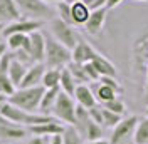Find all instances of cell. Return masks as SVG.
Wrapping results in <instances>:
<instances>
[{
  "label": "cell",
  "instance_id": "1",
  "mask_svg": "<svg viewBox=\"0 0 148 144\" xmlns=\"http://www.w3.org/2000/svg\"><path fill=\"white\" fill-rule=\"evenodd\" d=\"M46 35V57L44 65L47 69H62L71 64V50L64 47L61 42H57L51 34Z\"/></svg>",
  "mask_w": 148,
  "mask_h": 144
},
{
  "label": "cell",
  "instance_id": "2",
  "mask_svg": "<svg viewBox=\"0 0 148 144\" xmlns=\"http://www.w3.org/2000/svg\"><path fill=\"white\" fill-rule=\"evenodd\" d=\"M0 114L9 119L10 122L18 124L22 127H30L36 126V124H42V122H49L52 121V116H44V114H39V112H27V111H22V109L15 107L14 104L7 102L3 107L0 109Z\"/></svg>",
  "mask_w": 148,
  "mask_h": 144
},
{
  "label": "cell",
  "instance_id": "3",
  "mask_svg": "<svg viewBox=\"0 0 148 144\" xmlns=\"http://www.w3.org/2000/svg\"><path fill=\"white\" fill-rule=\"evenodd\" d=\"M44 87L37 86V87H27V89H17L12 96L9 97V102L14 104L15 107L27 111V112H37L40 106V99L44 96Z\"/></svg>",
  "mask_w": 148,
  "mask_h": 144
},
{
  "label": "cell",
  "instance_id": "4",
  "mask_svg": "<svg viewBox=\"0 0 148 144\" xmlns=\"http://www.w3.org/2000/svg\"><path fill=\"white\" fill-rule=\"evenodd\" d=\"M148 65V27L136 35L131 45V67L135 75H140Z\"/></svg>",
  "mask_w": 148,
  "mask_h": 144
},
{
  "label": "cell",
  "instance_id": "5",
  "mask_svg": "<svg viewBox=\"0 0 148 144\" xmlns=\"http://www.w3.org/2000/svg\"><path fill=\"white\" fill-rule=\"evenodd\" d=\"M76 106L77 104H76L73 96H69V94L61 90L57 99H56L54 107H52L54 119H57L59 122L74 126V122H76Z\"/></svg>",
  "mask_w": 148,
  "mask_h": 144
},
{
  "label": "cell",
  "instance_id": "6",
  "mask_svg": "<svg viewBox=\"0 0 148 144\" xmlns=\"http://www.w3.org/2000/svg\"><path fill=\"white\" fill-rule=\"evenodd\" d=\"M15 3L24 18L44 22V18H51V15H52L51 5L42 0H15Z\"/></svg>",
  "mask_w": 148,
  "mask_h": 144
},
{
  "label": "cell",
  "instance_id": "7",
  "mask_svg": "<svg viewBox=\"0 0 148 144\" xmlns=\"http://www.w3.org/2000/svg\"><path fill=\"white\" fill-rule=\"evenodd\" d=\"M49 27H51L52 37H54L57 42H61L64 47H67L69 50H73L74 47H76V44H77V40L81 39V37L77 35V32L74 30L73 25L62 22L59 17L52 18L51 24H49Z\"/></svg>",
  "mask_w": 148,
  "mask_h": 144
},
{
  "label": "cell",
  "instance_id": "8",
  "mask_svg": "<svg viewBox=\"0 0 148 144\" xmlns=\"http://www.w3.org/2000/svg\"><path fill=\"white\" fill-rule=\"evenodd\" d=\"M140 117L138 116H128L123 117L121 122H118L113 127V132L110 137V144H123L125 141H128L131 136L135 134V129L138 124Z\"/></svg>",
  "mask_w": 148,
  "mask_h": 144
},
{
  "label": "cell",
  "instance_id": "9",
  "mask_svg": "<svg viewBox=\"0 0 148 144\" xmlns=\"http://www.w3.org/2000/svg\"><path fill=\"white\" fill-rule=\"evenodd\" d=\"M42 25H44V22H40V20H30V18L22 17L18 20L5 24L2 35H3V39H7L9 35H14V34H25V35H29L32 32H37Z\"/></svg>",
  "mask_w": 148,
  "mask_h": 144
},
{
  "label": "cell",
  "instance_id": "10",
  "mask_svg": "<svg viewBox=\"0 0 148 144\" xmlns=\"http://www.w3.org/2000/svg\"><path fill=\"white\" fill-rule=\"evenodd\" d=\"M29 40H30V47H29V55L34 64H44V57H46V35L37 30L29 34Z\"/></svg>",
  "mask_w": 148,
  "mask_h": 144
},
{
  "label": "cell",
  "instance_id": "11",
  "mask_svg": "<svg viewBox=\"0 0 148 144\" xmlns=\"http://www.w3.org/2000/svg\"><path fill=\"white\" fill-rule=\"evenodd\" d=\"M64 124L59 122L57 119H52L49 122H42V124H36V126L27 127V132L34 136H44V137H52V136H61L64 132Z\"/></svg>",
  "mask_w": 148,
  "mask_h": 144
},
{
  "label": "cell",
  "instance_id": "12",
  "mask_svg": "<svg viewBox=\"0 0 148 144\" xmlns=\"http://www.w3.org/2000/svg\"><path fill=\"white\" fill-rule=\"evenodd\" d=\"M46 65L44 64H32L27 69L24 79L20 82L17 89H27V87H37V86H42V77H44V72H46Z\"/></svg>",
  "mask_w": 148,
  "mask_h": 144
},
{
  "label": "cell",
  "instance_id": "13",
  "mask_svg": "<svg viewBox=\"0 0 148 144\" xmlns=\"http://www.w3.org/2000/svg\"><path fill=\"white\" fill-rule=\"evenodd\" d=\"M106 17H108V9H98V10H91V15L88 18V22L84 24V29L89 35H99L104 29L106 24Z\"/></svg>",
  "mask_w": 148,
  "mask_h": 144
},
{
  "label": "cell",
  "instance_id": "14",
  "mask_svg": "<svg viewBox=\"0 0 148 144\" xmlns=\"http://www.w3.org/2000/svg\"><path fill=\"white\" fill-rule=\"evenodd\" d=\"M94 54H96V50L92 49V45L88 44L84 39H79L77 44H76V47L71 50V62L79 64V65L88 64V62L92 60Z\"/></svg>",
  "mask_w": 148,
  "mask_h": 144
},
{
  "label": "cell",
  "instance_id": "15",
  "mask_svg": "<svg viewBox=\"0 0 148 144\" xmlns=\"http://www.w3.org/2000/svg\"><path fill=\"white\" fill-rule=\"evenodd\" d=\"M25 134H27L25 127L10 122L9 119H5L0 114V137H3V139H22Z\"/></svg>",
  "mask_w": 148,
  "mask_h": 144
},
{
  "label": "cell",
  "instance_id": "16",
  "mask_svg": "<svg viewBox=\"0 0 148 144\" xmlns=\"http://www.w3.org/2000/svg\"><path fill=\"white\" fill-rule=\"evenodd\" d=\"M74 99L79 106H83L86 109H91L94 106H98V101L94 97V92L88 84H77L76 92H74Z\"/></svg>",
  "mask_w": 148,
  "mask_h": 144
},
{
  "label": "cell",
  "instance_id": "17",
  "mask_svg": "<svg viewBox=\"0 0 148 144\" xmlns=\"http://www.w3.org/2000/svg\"><path fill=\"white\" fill-rule=\"evenodd\" d=\"M18 18H22V15H20L15 0H0V22L9 24Z\"/></svg>",
  "mask_w": 148,
  "mask_h": 144
},
{
  "label": "cell",
  "instance_id": "18",
  "mask_svg": "<svg viewBox=\"0 0 148 144\" xmlns=\"http://www.w3.org/2000/svg\"><path fill=\"white\" fill-rule=\"evenodd\" d=\"M91 64L94 65V69L98 71L99 74V77H104V75H110V77H116L118 75V71H116V67H114V64L108 60L104 55H101L99 52H96L94 57H92Z\"/></svg>",
  "mask_w": 148,
  "mask_h": 144
},
{
  "label": "cell",
  "instance_id": "19",
  "mask_svg": "<svg viewBox=\"0 0 148 144\" xmlns=\"http://www.w3.org/2000/svg\"><path fill=\"white\" fill-rule=\"evenodd\" d=\"M61 92V87H54V89H46L44 96L40 99V106H39V114L49 116V112H52V107L56 104V99Z\"/></svg>",
  "mask_w": 148,
  "mask_h": 144
},
{
  "label": "cell",
  "instance_id": "20",
  "mask_svg": "<svg viewBox=\"0 0 148 144\" xmlns=\"http://www.w3.org/2000/svg\"><path fill=\"white\" fill-rule=\"evenodd\" d=\"M7 42V47H9L10 52H17V50H25L29 54V47H30V40H29V35L25 34H14V35H9L5 39Z\"/></svg>",
  "mask_w": 148,
  "mask_h": 144
},
{
  "label": "cell",
  "instance_id": "21",
  "mask_svg": "<svg viewBox=\"0 0 148 144\" xmlns=\"http://www.w3.org/2000/svg\"><path fill=\"white\" fill-rule=\"evenodd\" d=\"M91 15V10L88 9V5H84L83 2H76L71 5V17H73V24L76 25H84L88 22V18Z\"/></svg>",
  "mask_w": 148,
  "mask_h": 144
},
{
  "label": "cell",
  "instance_id": "22",
  "mask_svg": "<svg viewBox=\"0 0 148 144\" xmlns=\"http://www.w3.org/2000/svg\"><path fill=\"white\" fill-rule=\"evenodd\" d=\"M27 69L29 67L25 65V64H22L20 60H17L15 57L12 59V62H10V65H9V77H10V81H12V84H14L15 87L20 86V82H22V79H24Z\"/></svg>",
  "mask_w": 148,
  "mask_h": 144
},
{
  "label": "cell",
  "instance_id": "23",
  "mask_svg": "<svg viewBox=\"0 0 148 144\" xmlns=\"http://www.w3.org/2000/svg\"><path fill=\"white\" fill-rule=\"evenodd\" d=\"M59 87H61L62 92H66V94H69V96L74 97L77 82H76V79L73 77V74L69 72L67 67H62V69H61V82H59Z\"/></svg>",
  "mask_w": 148,
  "mask_h": 144
},
{
  "label": "cell",
  "instance_id": "24",
  "mask_svg": "<svg viewBox=\"0 0 148 144\" xmlns=\"http://www.w3.org/2000/svg\"><path fill=\"white\" fill-rule=\"evenodd\" d=\"M81 136L86 137L88 141H98V139H103V126H99L98 122H94L92 119H89V121L86 122V126L83 127Z\"/></svg>",
  "mask_w": 148,
  "mask_h": 144
},
{
  "label": "cell",
  "instance_id": "25",
  "mask_svg": "<svg viewBox=\"0 0 148 144\" xmlns=\"http://www.w3.org/2000/svg\"><path fill=\"white\" fill-rule=\"evenodd\" d=\"M92 92H94L96 101H98V102H101V106H103V104H106V102H110V101H113L114 97H120V96L111 89V87L104 86V84H101V82H98V84H96V89L92 90Z\"/></svg>",
  "mask_w": 148,
  "mask_h": 144
},
{
  "label": "cell",
  "instance_id": "26",
  "mask_svg": "<svg viewBox=\"0 0 148 144\" xmlns=\"http://www.w3.org/2000/svg\"><path fill=\"white\" fill-rule=\"evenodd\" d=\"M135 144H148V117H140L135 134H133Z\"/></svg>",
  "mask_w": 148,
  "mask_h": 144
},
{
  "label": "cell",
  "instance_id": "27",
  "mask_svg": "<svg viewBox=\"0 0 148 144\" xmlns=\"http://www.w3.org/2000/svg\"><path fill=\"white\" fill-rule=\"evenodd\" d=\"M59 82H61V69H46L42 77V87L54 89V87H59Z\"/></svg>",
  "mask_w": 148,
  "mask_h": 144
},
{
  "label": "cell",
  "instance_id": "28",
  "mask_svg": "<svg viewBox=\"0 0 148 144\" xmlns=\"http://www.w3.org/2000/svg\"><path fill=\"white\" fill-rule=\"evenodd\" d=\"M61 137H62V144H83L81 132L71 124H67L64 127V132L61 134Z\"/></svg>",
  "mask_w": 148,
  "mask_h": 144
},
{
  "label": "cell",
  "instance_id": "29",
  "mask_svg": "<svg viewBox=\"0 0 148 144\" xmlns=\"http://www.w3.org/2000/svg\"><path fill=\"white\" fill-rule=\"evenodd\" d=\"M15 90H17V87H15V86L12 84V81H10L9 71L0 69V94H3V96L10 97Z\"/></svg>",
  "mask_w": 148,
  "mask_h": 144
},
{
  "label": "cell",
  "instance_id": "30",
  "mask_svg": "<svg viewBox=\"0 0 148 144\" xmlns=\"http://www.w3.org/2000/svg\"><path fill=\"white\" fill-rule=\"evenodd\" d=\"M67 69H69V72L73 74V77L76 79L77 84H86V82H89V79H88V75H86V72H84V69H83V65L71 62L69 65H67Z\"/></svg>",
  "mask_w": 148,
  "mask_h": 144
},
{
  "label": "cell",
  "instance_id": "31",
  "mask_svg": "<svg viewBox=\"0 0 148 144\" xmlns=\"http://www.w3.org/2000/svg\"><path fill=\"white\" fill-rule=\"evenodd\" d=\"M57 17L61 18L62 22H66V24H69V25H73V17H71V5L69 3H66V2H59L57 5Z\"/></svg>",
  "mask_w": 148,
  "mask_h": 144
},
{
  "label": "cell",
  "instance_id": "32",
  "mask_svg": "<svg viewBox=\"0 0 148 144\" xmlns=\"http://www.w3.org/2000/svg\"><path fill=\"white\" fill-rule=\"evenodd\" d=\"M121 119H123V116L116 114V112H111V111L103 107V126L104 127H114L118 122H121Z\"/></svg>",
  "mask_w": 148,
  "mask_h": 144
},
{
  "label": "cell",
  "instance_id": "33",
  "mask_svg": "<svg viewBox=\"0 0 148 144\" xmlns=\"http://www.w3.org/2000/svg\"><path fill=\"white\" fill-rule=\"evenodd\" d=\"M103 107L108 109V111H111V112H116V114H120V116H123V114L126 112V106H125V102H123L121 97H114L113 101L106 102V104H103Z\"/></svg>",
  "mask_w": 148,
  "mask_h": 144
},
{
  "label": "cell",
  "instance_id": "34",
  "mask_svg": "<svg viewBox=\"0 0 148 144\" xmlns=\"http://www.w3.org/2000/svg\"><path fill=\"white\" fill-rule=\"evenodd\" d=\"M98 82H101V84H104V86H108V87H111V89L114 90L118 96L120 94H123V87H121V84L118 81H116V77H110V75H104V77H99V81Z\"/></svg>",
  "mask_w": 148,
  "mask_h": 144
},
{
  "label": "cell",
  "instance_id": "35",
  "mask_svg": "<svg viewBox=\"0 0 148 144\" xmlns=\"http://www.w3.org/2000/svg\"><path fill=\"white\" fill-rule=\"evenodd\" d=\"M89 111V117L94 122H98L99 126H103V107L101 106H94V107L88 109Z\"/></svg>",
  "mask_w": 148,
  "mask_h": 144
},
{
  "label": "cell",
  "instance_id": "36",
  "mask_svg": "<svg viewBox=\"0 0 148 144\" xmlns=\"http://www.w3.org/2000/svg\"><path fill=\"white\" fill-rule=\"evenodd\" d=\"M27 144H49V137H44V136H34Z\"/></svg>",
  "mask_w": 148,
  "mask_h": 144
},
{
  "label": "cell",
  "instance_id": "37",
  "mask_svg": "<svg viewBox=\"0 0 148 144\" xmlns=\"http://www.w3.org/2000/svg\"><path fill=\"white\" fill-rule=\"evenodd\" d=\"M9 52V47H7V42L5 40H0V59L3 57V55Z\"/></svg>",
  "mask_w": 148,
  "mask_h": 144
},
{
  "label": "cell",
  "instance_id": "38",
  "mask_svg": "<svg viewBox=\"0 0 148 144\" xmlns=\"http://www.w3.org/2000/svg\"><path fill=\"white\" fill-rule=\"evenodd\" d=\"M121 2H123V0H108V2H106V9H108V10L114 9V7H118V5H120Z\"/></svg>",
  "mask_w": 148,
  "mask_h": 144
},
{
  "label": "cell",
  "instance_id": "39",
  "mask_svg": "<svg viewBox=\"0 0 148 144\" xmlns=\"http://www.w3.org/2000/svg\"><path fill=\"white\" fill-rule=\"evenodd\" d=\"M49 144H62V137L61 136H52V137H49Z\"/></svg>",
  "mask_w": 148,
  "mask_h": 144
},
{
  "label": "cell",
  "instance_id": "40",
  "mask_svg": "<svg viewBox=\"0 0 148 144\" xmlns=\"http://www.w3.org/2000/svg\"><path fill=\"white\" fill-rule=\"evenodd\" d=\"M7 102H9V97H7V96H3V94H0V109L3 107Z\"/></svg>",
  "mask_w": 148,
  "mask_h": 144
},
{
  "label": "cell",
  "instance_id": "41",
  "mask_svg": "<svg viewBox=\"0 0 148 144\" xmlns=\"http://www.w3.org/2000/svg\"><path fill=\"white\" fill-rule=\"evenodd\" d=\"M88 144H110V141H106V139H98V141H88Z\"/></svg>",
  "mask_w": 148,
  "mask_h": 144
},
{
  "label": "cell",
  "instance_id": "42",
  "mask_svg": "<svg viewBox=\"0 0 148 144\" xmlns=\"http://www.w3.org/2000/svg\"><path fill=\"white\" fill-rule=\"evenodd\" d=\"M94 2H96V0H83V3L84 5H88V9H91V5L94 3Z\"/></svg>",
  "mask_w": 148,
  "mask_h": 144
},
{
  "label": "cell",
  "instance_id": "43",
  "mask_svg": "<svg viewBox=\"0 0 148 144\" xmlns=\"http://www.w3.org/2000/svg\"><path fill=\"white\" fill-rule=\"evenodd\" d=\"M42 2H46V3H49V5H51V3H56V5H57V3L62 2V0H42Z\"/></svg>",
  "mask_w": 148,
  "mask_h": 144
},
{
  "label": "cell",
  "instance_id": "44",
  "mask_svg": "<svg viewBox=\"0 0 148 144\" xmlns=\"http://www.w3.org/2000/svg\"><path fill=\"white\" fill-rule=\"evenodd\" d=\"M62 2L69 3V5H73V3H76V2H83V0H62Z\"/></svg>",
  "mask_w": 148,
  "mask_h": 144
},
{
  "label": "cell",
  "instance_id": "45",
  "mask_svg": "<svg viewBox=\"0 0 148 144\" xmlns=\"http://www.w3.org/2000/svg\"><path fill=\"white\" fill-rule=\"evenodd\" d=\"M3 27H5V24H2V22H0V40L3 39V35H2V32H3Z\"/></svg>",
  "mask_w": 148,
  "mask_h": 144
},
{
  "label": "cell",
  "instance_id": "46",
  "mask_svg": "<svg viewBox=\"0 0 148 144\" xmlns=\"http://www.w3.org/2000/svg\"><path fill=\"white\" fill-rule=\"evenodd\" d=\"M145 117H148V106H147V111H145Z\"/></svg>",
  "mask_w": 148,
  "mask_h": 144
},
{
  "label": "cell",
  "instance_id": "47",
  "mask_svg": "<svg viewBox=\"0 0 148 144\" xmlns=\"http://www.w3.org/2000/svg\"><path fill=\"white\" fill-rule=\"evenodd\" d=\"M135 2H148V0H135Z\"/></svg>",
  "mask_w": 148,
  "mask_h": 144
}]
</instances>
